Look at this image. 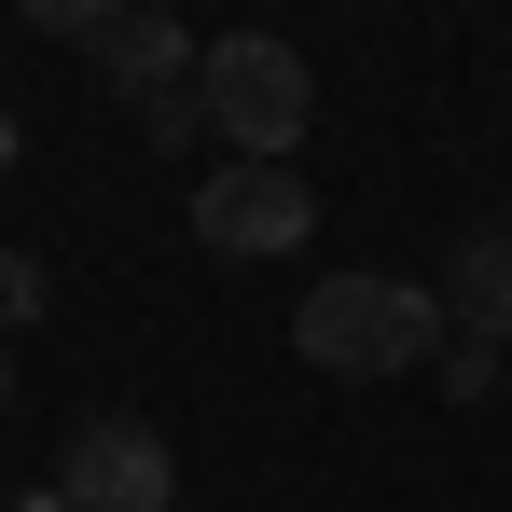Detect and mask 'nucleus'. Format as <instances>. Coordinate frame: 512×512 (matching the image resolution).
<instances>
[{
    "mask_svg": "<svg viewBox=\"0 0 512 512\" xmlns=\"http://www.w3.org/2000/svg\"><path fill=\"white\" fill-rule=\"evenodd\" d=\"M291 346L319 374H346V388H388V374H429L457 333H443V291L429 277H319L291 305Z\"/></svg>",
    "mask_w": 512,
    "mask_h": 512,
    "instance_id": "nucleus-1",
    "label": "nucleus"
},
{
    "mask_svg": "<svg viewBox=\"0 0 512 512\" xmlns=\"http://www.w3.org/2000/svg\"><path fill=\"white\" fill-rule=\"evenodd\" d=\"M194 111L236 139V167H291V139L319 125V70L291 42H263V28H222L194 56Z\"/></svg>",
    "mask_w": 512,
    "mask_h": 512,
    "instance_id": "nucleus-2",
    "label": "nucleus"
},
{
    "mask_svg": "<svg viewBox=\"0 0 512 512\" xmlns=\"http://www.w3.org/2000/svg\"><path fill=\"white\" fill-rule=\"evenodd\" d=\"M28 28L84 42L97 70L125 84V111H139V97H180V84H194V56H208V42H194L180 14H125V0H28Z\"/></svg>",
    "mask_w": 512,
    "mask_h": 512,
    "instance_id": "nucleus-3",
    "label": "nucleus"
},
{
    "mask_svg": "<svg viewBox=\"0 0 512 512\" xmlns=\"http://www.w3.org/2000/svg\"><path fill=\"white\" fill-rule=\"evenodd\" d=\"M56 499H70V512H167L180 499L167 429H153V416H84L70 457H56Z\"/></svg>",
    "mask_w": 512,
    "mask_h": 512,
    "instance_id": "nucleus-4",
    "label": "nucleus"
},
{
    "mask_svg": "<svg viewBox=\"0 0 512 512\" xmlns=\"http://www.w3.org/2000/svg\"><path fill=\"white\" fill-rule=\"evenodd\" d=\"M194 236H208L222 263H277V250L319 236V194H305L291 167H208L194 180Z\"/></svg>",
    "mask_w": 512,
    "mask_h": 512,
    "instance_id": "nucleus-5",
    "label": "nucleus"
},
{
    "mask_svg": "<svg viewBox=\"0 0 512 512\" xmlns=\"http://www.w3.org/2000/svg\"><path fill=\"white\" fill-rule=\"evenodd\" d=\"M457 319L485 346H512V222H471V250H457V291H443Z\"/></svg>",
    "mask_w": 512,
    "mask_h": 512,
    "instance_id": "nucleus-6",
    "label": "nucleus"
},
{
    "mask_svg": "<svg viewBox=\"0 0 512 512\" xmlns=\"http://www.w3.org/2000/svg\"><path fill=\"white\" fill-rule=\"evenodd\" d=\"M429 388H443V402H485V388H499V346H485V333H457L443 360H429Z\"/></svg>",
    "mask_w": 512,
    "mask_h": 512,
    "instance_id": "nucleus-7",
    "label": "nucleus"
},
{
    "mask_svg": "<svg viewBox=\"0 0 512 512\" xmlns=\"http://www.w3.org/2000/svg\"><path fill=\"white\" fill-rule=\"evenodd\" d=\"M42 291H56V277H42V250H0V346L42 319Z\"/></svg>",
    "mask_w": 512,
    "mask_h": 512,
    "instance_id": "nucleus-8",
    "label": "nucleus"
},
{
    "mask_svg": "<svg viewBox=\"0 0 512 512\" xmlns=\"http://www.w3.org/2000/svg\"><path fill=\"white\" fill-rule=\"evenodd\" d=\"M139 139H153V153H194V139H208V111H194V84H180V97H139Z\"/></svg>",
    "mask_w": 512,
    "mask_h": 512,
    "instance_id": "nucleus-9",
    "label": "nucleus"
},
{
    "mask_svg": "<svg viewBox=\"0 0 512 512\" xmlns=\"http://www.w3.org/2000/svg\"><path fill=\"white\" fill-rule=\"evenodd\" d=\"M14 512H70V499H56V485H28V499H14Z\"/></svg>",
    "mask_w": 512,
    "mask_h": 512,
    "instance_id": "nucleus-10",
    "label": "nucleus"
},
{
    "mask_svg": "<svg viewBox=\"0 0 512 512\" xmlns=\"http://www.w3.org/2000/svg\"><path fill=\"white\" fill-rule=\"evenodd\" d=\"M0 416H14V346H0Z\"/></svg>",
    "mask_w": 512,
    "mask_h": 512,
    "instance_id": "nucleus-11",
    "label": "nucleus"
},
{
    "mask_svg": "<svg viewBox=\"0 0 512 512\" xmlns=\"http://www.w3.org/2000/svg\"><path fill=\"white\" fill-rule=\"evenodd\" d=\"M0 167H14V111H0Z\"/></svg>",
    "mask_w": 512,
    "mask_h": 512,
    "instance_id": "nucleus-12",
    "label": "nucleus"
}]
</instances>
